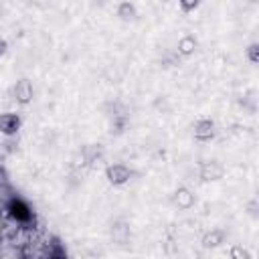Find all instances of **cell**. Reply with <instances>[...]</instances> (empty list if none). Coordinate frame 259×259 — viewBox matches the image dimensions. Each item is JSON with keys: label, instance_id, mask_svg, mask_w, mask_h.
Instances as JSON below:
<instances>
[{"label": "cell", "instance_id": "cell-7", "mask_svg": "<svg viewBox=\"0 0 259 259\" xmlns=\"http://www.w3.org/2000/svg\"><path fill=\"white\" fill-rule=\"evenodd\" d=\"M196 38L192 36V34H184L180 40H178V45H176V53L178 55H182V57H190L192 53H194V49H196Z\"/></svg>", "mask_w": 259, "mask_h": 259}, {"label": "cell", "instance_id": "cell-2", "mask_svg": "<svg viewBox=\"0 0 259 259\" xmlns=\"http://www.w3.org/2000/svg\"><path fill=\"white\" fill-rule=\"evenodd\" d=\"M32 95H34V91H32V83L28 79H18L16 85L12 87V97L20 105H28L32 101Z\"/></svg>", "mask_w": 259, "mask_h": 259}, {"label": "cell", "instance_id": "cell-14", "mask_svg": "<svg viewBox=\"0 0 259 259\" xmlns=\"http://www.w3.org/2000/svg\"><path fill=\"white\" fill-rule=\"evenodd\" d=\"M6 47H8V45H6V40H4V38H0V57L6 53Z\"/></svg>", "mask_w": 259, "mask_h": 259}, {"label": "cell", "instance_id": "cell-3", "mask_svg": "<svg viewBox=\"0 0 259 259\" xmlns=\"http://www.w3.org/2000/svg\"><path fill=\"white\" fill-rule=\"evenodd\" d=\"M225 176V166L217 160H206L200 164V178L204 182H214Z\"/></svg>", "mask_w": 259, "mask_h": 259}, {"label": "cell", "instance_id": "cell-9", "mask_svg": "<svg viewBox=\"0 0 259 259\" xmlns=\"http://www.w3.org/2000/svg\"><path fill=\"white\" fill-rule=\"evenodd\" d=\"M115 14L119 16V20H134L136 18V6L130 2V0H123V2H119L117 4V10H115Z\"/></svg>", "mask_w": 259, "mask_h": 259}, {"label": "cell", "instance_id": "cell-8", "mask_svg": "<svg viewBox=\"0 0 259 259\" xmlns=\"http://www.w3.org/2000/svg\"><path fill=\"white\" fill-rule=\"evenodd\" d=\"M223 241H225V233H223L221 229H212V231H208V233L202 237V247H204V249H214V247H219Z\"/></svg>", "mask_w": 259, "mask_h": 259}, {"label": "cell", "instance_id": "cell-11", "mask_svg": "<svg viewBox=\"0 0 259 259\" xmlns=\"http://www.w3.org/2000/svg\"><path fill=\"white\" fill-rule=\"evenodd\" d=\"M247 59L255 65V63H259V45L257 42H251L249 47H247Z\"/></svg>", "mask_w": 259, "mask_h": 259}, {"label": "cell", "instance_id": "cell-13", "mask_svg": "<svg viewBox=\"0 0 259 259\" xmlns=\"http://www.w3.org/2000/svg\"><path fill=\"white\" fill-rule=\"evenodd\" d=\"M6 178H8V174H6V170H4V166L0 164V182H6Z\"/></svg>", "mask_w": 259, "mask_h": 259}, {"label": "cell", "instance_id": "cell-10", "mask_svg": "<svg viewBox=\"0 0 259 259\" xmlns=\"http://www.w3.org/2000/svg\"><path fill=\"white\" fill-rule=\"evenodd\" d=\"M200 2L202 0H178V6H180L182 12H192L194 8L200 6Z\"/></svg>", "mask_w": 259, "mask_h": 259}, {"label": "cell", "instance_id": "cell-6", "mask_svg": "<svg viewBox=\"0 0 259 259\" xmlns=\"http://www.w3.org/2000/svg\"><path fill=\"white\" fill-rule=\"evenodd\" d=\"M194 194H192V190L190 188H186V186H178L176 190H174V194H172V202L178 206V208H182V210H188L192 204H194Z\"/></svg>", "mask_w": 259, "mask_h": 259}, {"label": "cell", "instance_id": "cell-5", "mask_svg": "<svg viewBox=\"0 0 259 259\" xmlns=\"http://www.w3.org/2000/svg\"><path fill=\"white\" fill-rule=\"evenodd\" d=\"M18 130H20V115L18 113H12V111L0 113V134L2 136H14Z\"/></svg>", "mask_w": 259, "mask_h": 259}, {"label": "cell", "instance_id": "cell-12", "mask_svg": "<svg viewBox=\"0 0 259 259\" xmlns=\"http://www.w3.org/2000/svg\"><path fill=\"white\" fill-rule=\"evenodd\" d=\"M233 259H249L251 255H249V251L247 249H243L241 245H235L233 249H231V253H229Z\"/></svg>", "mask_w": 259, "mask_h": 259}, {"label": "cell", "instance_id": "cell-4", "mask_svg": "<svg viewBox=\"0 0 259 259\" xmlns=\"http://www.w3.org/2000/svg\"><path fill=\"white\" fill-rule=\"evenodd\" d=\"M192 134H194V140H198V142H208V140H212V138H214V134H217L214 121H212V119H208V117L198 119V121L194 123Z\"/></svg>", "mask_w": 259, "mask_h": 259}, {"label": "cell", "instance_id": "cell-1", "mask_svg": "<svg viewBox=\"0 0 259 259\" xmlns=\"http://www.w3.org/2000/svg\"><path fill=\"white\" fill-rule=\"evenodd\" d=\"M105 178L113 186H121L132 178V170L125 164H109L105 168Z\"/></svg>", "mask_w": 259, "mask_h": 259}]
</instances>
